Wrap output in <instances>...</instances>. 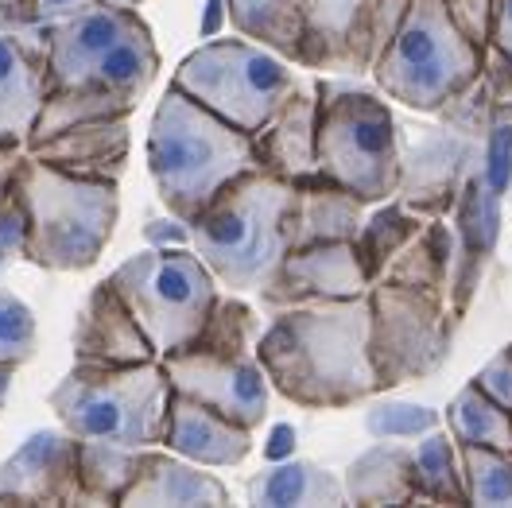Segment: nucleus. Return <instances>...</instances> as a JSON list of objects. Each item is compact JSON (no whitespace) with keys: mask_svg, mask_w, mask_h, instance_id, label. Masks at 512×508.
<instances>
[{"mask_svg":"<svg viewBox=\"0 0 512 508\" xmlns=\"http://www.w3.org/2000/svg\"><path fill=\"white\" fill-rule=\"evenodd\" d=\"M272 392L307 412L357 408L381 396L369 353V291L342 303L284 307L256 338Z\"/></svg>","mask_w":512,"mask_h":508,"instance_id":"f257e3e1","label":"nucleus"},{"mask_svg":"<svg viewBox=\"0 0 512 508\" xmlns=\"http://www.w3.org/2000/svg\"><path fill=\"white\" fill-rule=\"evenodd\" d=\"M148 171L167 214L191 222L241 175L260 171L253 132L229 125L175 82L148 125Z\"/></svg>","mask_w":512,"mask_h":508,"instance_id":"f03ea898","label":"nucleus"},{"mask_svg":"<svg viewBox=\"0 0 512 508\" xmlns=\"http://www.w3.org/2000/svg\"><path fill=\"white\" fill-rule=\"evenodd\" d=\"M291 179L249 171L229 183L198 218H191V249L218 284L245 295L260 291L288 256Z\"/></svg>","mask_w":512,"mask_h":508,"instance_id":"7ed1b4c3","label":"nucleus"},{"mask_svg":"<svg viewBox=\"0 0 512 508\" xmlns=\"http://www.w3.org/2000/svg\"><path fill=\"white\" fill-rule=\"evenodd\" d=\"M12 191L28 214L24 260L47 272H86L105 253L117 218L121 187L105 179H82L35 156H24Z\"/></svg>","mask_w":512,"mask_h":508,"instance_id":"20e7f679","label":"nucleus"},{"mask_svg":"<svg viewBox=\"0 0 512 508\" xmlns=\"http://www.w3.org/2000/svg\"><path fill=\"white\" fill-rule=\"evenodd\" d=\"M171 381L160 361L144 365H94L74 369L51 388L47 404L74 439L121 446H160L167 427Z\"/></svg>","mask_w":512,"mask_h":508,"instance_id":"39448f33","label":"nucleus"},{"mask_svg":"<svg viewBox=\"0 0 512 508\" xmlns=\"http://www.w3.org/2000/svg\"><path fill=\"white\" fill-rule=\"evenodd\" d=\"M319 171L377 206L400 187L404 132L373 90L319 78Z\"/></svg>","mask_w":512,"mask_h":508,"instance_id":"423d86ee","label":"nucleus"},{"mask_svg":"<svg viewBox=\"0 0 512 508\" xmlns=\"http://www.w3.org/2000/svg\"><path fill=\"white\" fill-rule=\"evenodd\" d=\"M377 90L412 113H439L481 78V47L454 28L443 0H412L404 24L373 63Z\"/></svg>","mask_w":512,"mask_h":508,"instance_id":"0eeeda50","label":"nucleus"},{"mask_svg":"<svg viewBox=\"0 0 512 508\" xmlns=\"http://www.w3.org/2000/svg\"><path fill=\"white\" fill-rule=\"evenodd\" d=\"M156 70H160V47L136 8L101 4L94 12H82L51 28L47 90L97 86L144 101L148 86L156 82Z\"/></svg>","mask_w":512,"mask_h":508,"instance_id":"6e6552de","label":"nucleus"},{"mask_svg":"<svg viewBox=\"0 0 512 508\" xmlns=\"http://www.w3.org/2000/svg\"><path fill=\"white\" fill-rule=\"evenodd\" d=\"M128 311L144 326L152 346L175 353L202 334L218 291V276L191 245H148L109 272Z\"/></svg>","mask_w":512,"mask_h":508,"instance_id":"1a4fd4ad","label":"nucleus"},{"mask_svg":"<svg viewBox=\"0 0 512 508\" xmlns=\"http://www.w3.org/2000/svg\"><path fill=\"white\" fill-rule=\"evenodd\" d=\"M291 66V59L249 35H225L194 47L171 82L222 121L256 132L299 86V74Z\"/></svg>","mask_w":512,"mask_h":508,"instance_id":"9d476101","label":"nucleus"},{"mask_svg":"<svg viewBox=\"0 0 512 508\" xmlns=\"http://www.w3.org/2000/svg\"><path fill=\"white\" fill-rule=\"evenodd\" d=\"M454 330L443 295L392 280L369 284V353L381 392L435 377L454 350Z\"/></svg>","mask_w":512,"mask_h":508,"instance_id":"9b49d317","label":"nucleus"},{"mask_svg":"<svg viewBox=\"0 0 512 508\" xmlns=\"http://www.w3.org/2000/svg\"><path fill=\"white\" fill-rule=\"evenodd\" d=\"M171 392L202 400L241 427L256 431L268 419V377L253 353H222L206 346H183L160 357Z\"/></svg>","mask_w":512,"mask_h":508,"instance_id":"f8f14e48","label":"nucleus"},{"mask_svg":"<svg viewBox=\"0 0 512 508\" xmlns=\"http://www.w3.org/2000/svg\"><path fill=\"white\" fill-rule=\"evenodd\" d=\"M369 291V276L357 260L353 241H319L288 249L272 280L260 287V303L272 311L307 307V303H342Z\"/></svg>","mask_w":512,"mask_h":508,"instance_id":"ddd939ff","label":"nucleus"},{"mask_svg":"<svg viewBox=\"0 0 512 508\" xmlns=\"http://www.w3.org/2000/svg\"><path fill=\"white\" fill-rule=\"evenodd\" d=\"M478 159V136H466L458 128L439 125L423 140H416L412 148L404 144V167H400L396 198L423 218H450L458 191H462L466 175L478 167Z\"/></svg>","mask_w":512,"mask_h":508,"instance_id":"4468645a","label":"nucleus"},{"mask_svg":"<svg viewBox=\"0 0 512 508\" xmlns=\"http://www.w3.org/2000/svg\"><path fill=\"white\" fill-rule=\"evenodd\" d=\"M377 0H311L291 63L303 70L365 74L377 59L373 39Z\"/></svg>","mask_w":512,"mask_h":508,"instance_id":"2eb2a0df","label":"nucleus"},{"mask_svg":"<svg viewBox=\"0 0 512 508\" xmlns=\"http://www.w3.org/2000/svg\"><path fill=\"white\" fill-rule=\"evenodd\" d=\"M0 505H82L78 439L70 431H32L0 462Z\"/></svg>","mask_w":512,"mask_h":508,"instance_id":"dca6fc26","label":"nucleus"},{"mask_svg":"<svg viewBox=\"0 0 512 508\" xmlns=\"http://www.w3.org/2000/svg\"><path fill=\"white\" fill-rule=\"evenodd\" d=\"M501 194L493 191L481 171L474 167L458 191V202L450 210V225H454V280H450V315L462 322L474 295H478L481 280L493 264L497 241H501Z\"/></svg>","mask_w":512,"mask_h":508,"instance_id":"f3484780","label":"nucleus"},{"mask_svg":"<svg viewBox=\"0 0 512 508\" xmlns=\"http://www.w3.org/2000/svg\"><path fill=\"white\" fill-rule=\"evenodd\" d=\"M70 350H74V361H94V365L160 361V350L152 346V338L128 311V303L109 276L90 287L78 322H74V334H70Z\"/></svg>","mask_w":512,"mask_h":508,"instance_id":"a211bd4d","label":"nucleus"},{"mask_svg":"<svg viewBox=\"0 0 512 508\" xmlns=\"http://www.w3.org/2000/svg\"><path fill=\"white\" fill-rule=\"evenodd\" d=\"M175 450L179 458H191L198 466H241L253 450V431L241 427L237 419L222 415L218 408L191 400L183 392H171L167 400V427H163V443Z\"/></svg>","mask_w":512,"mask_h":508,"instance_id":"6ab92c4d","label":"nucleus"},{"mask_svg":"<svg viewBox=\"0 0 512 508\" xmlns=\"http://www.w3.org/2000/svg\"><path fill=\"white\" fill-rule=\"evenodd\" d=\"M260 171L299 179L319 171V86H295L291 97L253 132Z\"/></svg>","mask_w":512,"mask_h":508,"instance_id":"aec40b11","label":"nucleus"},{"mask_svg":"<svg viewBox=\"0 0 512 508\" xmlns=\"http://www.w3.org/2000/svg\"><path fill=\"white\" fill-rule=\"evenodd\" d=\"M132 152V125L128 117H101L86 121L47 136L39 144H28V156L43 159L59 171L82 175V179H105V183H121Z\"/></svg>","mask_w":512,"mask_h":508,"instance_id":"412c9836","label":"nucleus"},{"mask_svg":"<svg viewBox=\"0 0 512 508\" xmlns=\"http://www.w3.org/2000/svg\"><path fill=\"white\" fill-rule=\"evenodd\" d=\"M369 202H361L350 187L334 183L330 175L311 171L291 179V206H288V245H319V241H353L365 222Z\"/></svg>","mask_w":512,"mask_h":508,"instance_id":"4be33fe9","label":"nucleus"},{"mask_svg":"<svg viewBox=\"0 0 512 508\" xmlns=\"http://www.w3.org/2000/svg\"><path fill=\"white\" fill-rule=\"evenodd\" d=\"M121 505L128 508H218L229 505V489L210 474V466H198L191 458H179L175 450L148 446L140 474L132 481Z\"/></svg>","mask_w":512,"mask_h":508,"instance_id":"5701e85b","label":"nucleus"},{"mask_svg":"<svg viewBox=\"0 0 512 508\" xmlns=\"http://www.w3.org/2000/svg\"><path fill=\"white\" fill-rule=\"evenodd\" d=\"M47 97V51L0 35V144H24Z\"/></svg>","mask_w":512,"mask_h":508,"instance_id":"b1692460","label":"nucleus"},{"mask_svg":"<svg viewBox=\"0 0 512 508\" xmlns=\"http://www.w3.org/2000/svg\"><path fill=\"white\" fill-rule=\"evenodd\" d=\"M245 497H249V505L260 508H322L346 505V485L319 462L291 458V462H276L249 477Z\"/></svg>","mask_w":512,"mask_h":508,"instance_id":"393cba45","label":"nucleus"},{"mask_svg":"<svg viewBox=\"0 0 512 508\" xmlns=\"http://www.w3.org/2000/svg\"><path fill=\"white\" fill-rule=\"evenodd\" d=\"M342 485L346 505H416L412 446L377 439V446L353 458Z\"/></svg>","mask_w":512,"mask_h":508,"instance_id":"a878e982","label":"nucleus"},{"mask_svg":"<svg viewBox=\"0 0 512 508\" xmlns=\"http://www.w3.org/2000/svg\"><path fill=\"white\" fill-rule=\"evenodd\" d=\"M381 280L404 287H419L431 295L450 299V280H454V225L447 218H427L419 233L388 260Z\"/></svg>","mask_w":512,"mask_h":508,"instance_id":"bb28decb","label":"nucleus"},{"mask_svg":"<svg viewBox=\"0 0 512 508\" xmlns=\"http://www.w3.org/2000/svg\"><path fill=\"white\" fill-rule=\"evenodd\" d=\"M148 446H121L78 439V481H82V505H121L132 481L140 474Z\"/></svg>","mask_w":512,"mask_h":508,"instance_id":"cd10ccee","label":"nucleus"},{"mask_svg":"<svg viewBox=\"0 0 512 508\" xmlns=\"http://www.w3.org/2000/svg\"><path fill=\"white\" fill-rule=\"evenodd\" d=\"M140 101H132L121 90H97V86H66V90H47L43 109L35 117V128L28 144H39L47 136H59L66 128L101 121V117H132Z\"/></svg>","mask_w":512,"mask_h":508,"instance_id":"c85d7f7f","label":"nucleus"},{"mask_svg":"<svg viewBox=\"0 0 512 508\" xmlns=\"http://www.w3.org/2000/svg\"><path fill=\"white\" fill-rule=\"evenodd\" d=\"M423 222H427V218L416 214V210H408L396 194L384 198V202H377L373 210H365V222H361L357 237H353V249H357V260H361L369 284L381 280L384 268H388V260L416 237Z\"/></svg>","mask_w":512,"mask_h":508,"instance_id":"c756f323","label":"nucleus"},{"mask_svg":"<svg viewBox=\"0 0 512 508\" xmlns=\"http://www.w3.org/2000/svg\"><path fill=\"white\" fill-rule=\"evenodd\" d=\"M412 481H416V505H466L462 485V458L450 431L431 427L412 443Z\"/></svg>","mask_w":512,"mask_h":508,"instance_id":"7c9ffc66","label":"nucleus"},{"mask_svg":"<svg viewBox=\"0 0 512 508\" xmlns=\"http://www.w3.org/2000/svg\"><path fill=\"white\" fill-rule=\"evenodd\" d=\"M307 4L311 0H225V16L237 35H249L256 43L272 47L276 55L295 59Z\"/></svg>","mask_w":512,"mask_h":508,"instance_id":"2f4dec72","label":"nucleus"},{"mask_svg":"<svg viewBox=\"0 0 512 508\" xmlns=\"http://www.w3.org/2000/svg\"><path fill=\"white\" fill-rule=\"evenodd\" d=\"M443 419H447V431L454 435V443L489 446V450H509L512 454V412L493 404L474 381L462 384L450 396Z\"/></svg>","mask_w":512,"mask_h":508,"instance_id":"473e14b6","label":"nucleus"},{"mask_svg":"<svg viewBox=\"0 0 512 508\" xmlns=\"http://www.w3.org/2000/svg\"><path fill=\"white\" fill-rule=\"evenodd\" d=\"M458 458H462L466 505L512 508V454L509 450L458 443Z\"/></svg>","mask_w":512,"mask_h":508,"instance_id":"72a5a7b5","label":"nucleus"},{"mask_svg":"<svg viewBox=\"0 0 512 508\" xmlns=\"http://www.w3.org/2000/svg\"><path fill=\"white\" fill-rule=\"evenodd\" d=\"M253 334H256V315L249 303H241V295H218L210 318L202 326V334L194 338L191 346H206V350L222 353H253Z\"/></svg>","mask_w":512,"mask_h":508,"instance_id":"f704fd0d","label":"nucleus"},{"mask_svg":"<svg viewBox=\"0 0 512 508\" xmlns=\"http://www.w3.org/2000/svg\"><path fill=\"white\" fill-rule=\"evenodd\" d=\"M478 171L501 198L512 191V97L493 109V121L481 136Z\"/></svg>","mask_w":512,"mask_h":508,"instance_id":"c9c22d12","label":"nucleus"},{"mask_svg":"<svg viewBox=\"0 0 512 508\" xmlns=\"http://www.w3.org/2000/svg\"><path fill=\"white\" fill-rule=\"evenodd\" d=\"M431 427H439V415L431 408H419V404H373L365 412V431L373 439H384V443L419 439Z\"/></svg>","mask_w":512,"mask_h":508,"instance_id":"e433bc0d","label":"nucleus"},{"mask_svg":"<svg viewBox=\"0 0 512 508\" xmlns=\"http://www.w3.org/2000/svg\"><path fill=\"white\" fill-rule=\"evenodd\" d=\"M39 346V330H35L32 307L0 287V361H32Z\"/></svg>","mask_w":512,"mask_h":508,"instance_id":"4c0bfd02","label":"nucleus"},{"mask_svg":"<svg viewBox=\"0 0 512 508\" xmlns=\"http://www.w3.org/2000/svg\"><path fill=\"white\" fill-rule=\"evenodd\" d=\"M0 35H16V39L35 43L43 51L51 43V28L39 20L35 0H0Z\"/></svg>","mask_w":512,"mask_h":508,"instance_id":"58836bf2","label":"nucleus"},{"mask_svg":"<svg viewBox=\"0 0 512 508\" xmlns=\"http://www.w3.org/2000/svg\"><path fill=\"white\" fill-rule=\"evenodd\" d=\"M447 4V16L454 20V28L466 35L474 47L489 43L493 32V0H443Z\"/></svg>","mask_w":512,"mask_h":508,"instance_id":"ea45409f","label":"nucleus"},{"mask_svg":"<svg viewBox=\"0 0 512 508\" xmlns=\"http://www.w3.org/2000/svg\"><path fill=\"white\" fill-rule=\"evenodd\" d=\"M24 245H28V214L16 191H8L0 198V260L8 264L24 256Z\"/></svg>","mask_w":512,"mask_h":508,"instance_id":"a19ab883","label":"nucleus"},{"mask_svg":"<svg viewBox=\"0 0 512 508\" xmlns=\"http://www.w3.org/2000/svg\"><path fill=\"white\" fill-rule=\"evenodd\" d=\"M474 384H478L493 404H501L505 412H512V346L493 353L478 373H474Z\"/></svg>","mask_w":512,"mask_h":508,"instance_id":"79ce46f5","label":"nucleus"},{"mask_svg":"<svg viewBox=\"0 0 512 508\" xmlns=\"http://www.w3.org/2000/svg\"><path fill=\"white\" fill-rule=\"evenodd\" d=\"M481 82H485V90L497 105L512 97V59L505 51H497L493 43L481 47Z\"/></svg>","mask_w":512,"mask_h":508,"instance_id":"37998d69","label":"nucleus"},{"mask_svg":"<svg viewBox=\"0 0 512 508\" xmlns=\"http://www.w3.org/2000/svg\"><path fill=\"white\" fill-rule=\"evenodd\" d=\"M94 8H101V0H35V12L47 28L66 24V20H74L82 12H94Z\"/></svg>","mask_w":512,"mask_h":508,"instance_id":"c03bdc74","label":"nucleus"},{"mask_svg":"<svg viewBox=\"0 0 512 508\" xmlns=\"http://www.w3.org/2000/svg\"><path fill=\"white\" fill-rule=\"evenodd\" d=\"M144 237H148V245H191V225L167 214V218L144 225Z\"/></svg>","mask_w":512,"mask_h":508,"instance_id":"a18cd8bd","label":"nucleus"},{"mask_svg":"<svg viewBox=\"0 0 512 508\" xmlns=\"http://www.w3.org/2000/svg\"><path fill=\"white\" fill-rule=\"evenodd\" d=\"M489 43L512 59V0H493V32Z\"/></svg>","mask_w":512,"mask_h":508,"instance_id":"49530a36","label":"nucleus"},{"mask_svg":"<svg viewBox=\"0 0 512 508\" xmlns=\"http://www.w3.org/2000/svg\"><path fill=\"white\" fill-rule=\"evenodd\" d=\"M24 156H28L24 144H0V198L12 191V179H16V171H20Z\"/></svg>","mask_w":512,"mask_h":508,"instance_id":"de8ad7c7","label":"nucleus"},{"mask_svg":"<svg viewBox=\"0 0 512 508\" xmlns=\"http://www.w3.org/2000/svg\"><path fill=\"white\" fill-rule=\"evenodd\" d=\"M16 369H20V361H0V412H4V404H8V392H12V381H16Z\"/></svg>","mask_w":512,"mask_h":508,"instance_id":"09e8293b","label":"nucleus"},{"mask_svg":"<svg viewBox=\"0 0 512 508\" xmlns=\"http://www.w3.org/2000/svg\"><path fill=\"white\" fill-rule=\"evenodd\" d=\"M101 4H109V8H140L144 0H101Z\"/></svg>","mask_w":512,"mask_h":508,"instance_id":"8fccbe9b","label":"nucleus"},{"mask_svg":"<svg viewBox=\"0 0 512 508\" xmlns=\"http://www.w3.org/2000/svg\"><path fill=\"white\" fill-rule=\"evenodd\" d=\"M0 272H4V260H0Z\"/></svg>","mask_w":512,"mask_h":508,"instance_id":"3c124183","label":"nucleus"}]
</instances>
